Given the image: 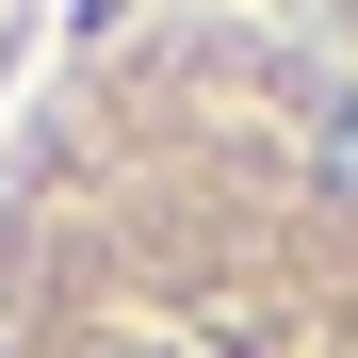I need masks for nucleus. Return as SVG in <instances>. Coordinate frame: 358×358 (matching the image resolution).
Listing matches in <instances>:
<instances>
[{"label": "nucleus", "mask_w": 358, "mask_h": 358, "mask_svg": "<svg viewBox=\"0 0 358 358\" xmlns=\"http://www.w3.org/2000/svg\"><path fill=\"white\" fill-rule=\"evenodd\" d=\"M326 179H342V196H358V98L326 114Z\"/></svg>", "instance_id": "f257e3e1"}]
</instances>
